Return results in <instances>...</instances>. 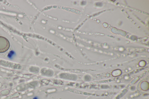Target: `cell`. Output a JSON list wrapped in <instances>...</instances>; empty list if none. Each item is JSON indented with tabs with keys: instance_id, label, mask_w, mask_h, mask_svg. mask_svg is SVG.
<instances>
[{
	"instance_id": "1",
	"label": "cell",
	"mask_w": 149,
	"mask_h": 99,
	"mask_svg": "<svg viewBox=\"0 0 149 99\" xmlns=\"http://www.w3.org/2000/svg\"><path fill=\"white\" fill-rule=\"evenodd\" d=\"M10 43L6 38L0 36V53L5 52L9 49Z\"/></svg>"
}]
</instances>
